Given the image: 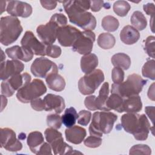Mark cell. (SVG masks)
Returning a JSON list of instances; mask_svg holds the SVG:
<instances>
[{
    "label": "cell",
    "mask_w": 155,
    "mask_h": 155,
    "mask_svg": "<svg viewBox=\"0 0 155 155\" xmlns=\"http://www.w3.org/2000/svg\"><path fill=\"white\" fill-rule=\"evenodd\" d=\"M70 22L85 30H93L96 25L95 17L87 10L90 8V1H60Z\"/></svg>",
    "instance_id": "1"
},
{
    "label": "cell",
    "mask_w": 155,
    "mask_h": 155,
    "mask_svg": "<svg viewBox=\"0 0 155 155\" xmlns=\"http://www.w3.org/2000/svg\"><path fill=\"white\" fill-rule=\"evenodd\" d=\"M120 120L124 130L133 134L136 140H145L147 139L151 127L145 114L128 113L123 114Z\"/></svg>",
    "instance_id": "2"
},
{
    "label": "cell",
    "mask_w": 155,
    "mask_h": 155,
    "mask_svg": "<svg viewBox=\"0 0 155 155\" xmlns=\"http://www.w3.org/2000/svg\"><path fill=\"white\" fill-rule=\"evenodd\" d=\"M117 119V116L109 111L94 113L89 127L90 136L101 137L103 134L110 133Z\"/></svg>",
    "instance_id": "3"
},
{
    "label": "cell",
    "mask_w": 155,
    "mask_h": 155,
    "mask_svg": "<svg viewBox=\"0 0 155 155\" xmlns=\"http://www.w3.org/2000/svg\"><path fill=\"white\" fill-rule=\"evenodd\" d=\"M18 18L12 16L2 17L0 20V42L5 46L15 42L22 31Z\"/></svg>",
    "instance_id": "4"
},
{
    "label": "cell",
    "mask_w": 155,
    "mask_h": 155,
    "mask_svg": "<svg viewBox=\"0 0 155 155\" xmlns=\"http://www.w3.org/2000/svg\"><path fill=\"white\" fill-rule=\"evenodd\" d=\"M147 82L140 75L133 73L129 75L125 81L119 84H112L111 93H116L123 98L137 95L141 92Z\"/></svg>",
    "instance_id": "5"
},
{
    "label": "cell",
    "mask_w": 155,
    "mask_h": 155,
    "mask_svg": "<svg viewBox=\"0 0 155 155\" xmlns=\"http://www.w3.org/2000/svg\"><path fill=\"white\" fill-rule=\"evenodd\" d=\"M46 91L47 88L44 82L38 79H35L27 85L18 90L16 96L20 102L28 103L43 95Z\"/></svg>",
    "instance_id": "6"
},
{
    "label": "cell",
    "mask_w": 155,
    "mask_h": 155,
    "mask_svg": "<svg viewBox=\"0 0 155 155\" xmlns=\"http://www.w3.org/2000/svg\"><path fill=\"white\" fill-rule=\"evenodd\" d=\"M104 81V74L100 69L85 74L78 82V88L81 94L88 95L93 93Z\"/></svg>",
    "instance_id": "7"
},
{
    "label": "cell",
    "mask_w": 155,
    "mask_h": 155,
    "mask_svg": "<svg viewBox=\"0 0 155 155\" xmlns=\"http://www.w3.org/2000/svg\"><path fill=\"white\" fill-rule=\"evenodd\" d=\"M30 70L35 76L42 78H46L49 74L58 72L57 65L44 57L36 58L33 62Z\"/></svg>",
    "instance_id": "8"
},
{
    "label": "cell",
    "mask_w": 155,
    "mask_h": 155,
    "mask_svg": "<svg viewBox=\"0 0 155 155\" xmlns=\"http://www.w3.org/2000/svg\"><path fill=\"white\" fill-rule=\"evenodd\" d=\"M109 94V84L107 82H104L99 92V95L96 97L94 95H90L85 97L84 104L86 108L90 110H102L108 111L105 103Z\"/></svg>",
    "instance_id": "9"
},
{
    "label": "cell",
    "mask_w": 155,
    "mask_h": 155,
    "mask_svg": "<svg viewBox=\"0 0 155 155\" xmlns=\"http://www.w3.org/2000/svg\"><path fill=\"white\" fill-rule=\"evenodd\" d=\"M96 36L91 30L81 31V35L72 46V50L80 54H87L91 53Z\"/></svg>",
    "instance_id": "10"
},
{
    "label": "cell",
    "mask_w": 155,
    "mask_h": 155,
    "mask_svg": "<svg viewBox=\"0 0 155 155\" xmlns=\"http://www.w3.org/2000/svg\"><path fill=\"white\" fill-rule=\"evenodd\" d=\"M81 31L74 27L67 25L59 27L57 30V39L63 47H72Z\"/></svg>",
    "instance_id": "11"
},
{
    "label": "cell",
    "mask_w": 155,
    "mask_h": 155,
    "mask_svg": "<svg viewBox=\"0 0 155 155\" xmlns=\"http://www.w3.org/2000/svg\"><path fill=\"white\" fill-rule=\"evenodd\" d=\"M1 147L9 151H18L22 148L21 142L16 139L15 131L8 128H1Z\"/></svg>",
    "instance_id": "12"
},
{
    "label": "cell",
    "mask_w": 155,
    "mask_h": 155,
    "mask_svg": "<svg viewBox=\"0 0 155 155\" xmlns=\"http://www.w3.org/2000/svg\"><path fill=\"white\" fill-rule=\"evenodd\" d=\"M59 25L50 21L46 24L40 25L36 28V32L41 42L44 44H53L57 38V30Z\"/></svg>",
    "instance_id": "13"
},
{
    "label": "cell",
    "mask_w": 155,
    "mask_h": 155,
    "mask_svg": "<svg viewBox=\"0 0 155 155\" xmlns=\"http://www.w3.org/2000/svg\"><path fill=\"white\" fill-rule=\"evenodd\" d=\"M21 44L22 46L26 47L30 49L36 55H46L47 45L39 41L31 31H27L25 33L21 41Z\"/></svg>",
    "instance_id": "14"
},
{
    "label": "cell",
    "mask_w": 155,
    "mask_h": 155,
    "mask_svg": "<svg viewBox=\"0 0 155 155\" xmlns=\"http://www.w3.org/2000/svg\"><path fill=\"white\" fill-rule=\"evenodd\" d=\"M24 64L18 60H7L1 62V79L5 81L24 70Z\"/></svg>",
    "instance_id": "15"
},
{
    "label": "cell",
    "mask_w": 155,
    "mask_h": 155,
    "mask_svg": "<svg viewBox=\"0 0 155 155\" xmlns=\"http://www.w3.org/2000/svg\"><path fill=\"white\" fill-rule=\"evenodd\" d=\"M6 10L12 16L27 18L32 13L31 6L25 2L19 1H7Z\"/></svg>",
    "instance_id": "16"
},
{
    "label": "cell",
    "mask_w": 155,
    "mask_h": 155,
    "mask_svg": "<svg viewBox=\"0 0 155 155\" xmlns=\"http://www.w3.org/2000/svg\"><path fill=\"white\" fill-rule=\"evenodd\" d=\"M5 53L7 56L15 60H21L24 62H28L31 61L33 57L34 53L33 51L24 46L15 45L5 50Z\"/></svg>",
    "instance_id": "17"
},
{
    "label": "cell",
    "mask_w": 155,
    "mask_h": 155,
    "mask_svg": "<svg viewBox=\"0 0 155 155\" xmlns=\"http://www.w3.org/2000/svg\"><path fill=\"white\" fill-rule=\"evenodd\" d=\"M45 105L44 110L47 111H54L56 113H61L65 108L64 99L61 96L48 94L44 97Z\"/></svg>",
    "instance_id": "18"
},
{
    "label": "cell",
    "mask_w": 155,
    "mask_h": 155,
    "mask_svg": "<svg viewBox=\"0 0 155 155\" xmlns=\"http://www.w3.org/2000/svg\"><path fill=\"white\" fill-rule=\"evenodd\" d=\"M65 134L67 141L74 144H79L84 140L87 133L84 128L74 125L67 128L65 131Z\"/></svg>",
    "instance_id": "19"
},
{
    "label": "cell",
    "mask_w": 155,
    "mask_h": 155,
    "mask_svg": "<svg viewBox=\"0 0 155 155\" xmlns=\"http://www.w3.org/2000/svg\"><path fill=\"white\" fill-rule=\"evenodd\" d=\"M142 103L140 97L137 95L124 98L122 106V113H137L142 110Z\"/></svg>",
    "instance_id": "20"
},
{
    "label": "cell",
    "mask_w": 155,
    "mask_h": 155,
    "mask_svg": "<svg viewBox=\"0 0 155 155\" xmlns=\"http://www.w3.org/2000/svg\"><path fill=\"white\" fill-rule=\"evenodd\" d=\"M140 38L139 31L131 25L125 26L120 33V38L122 42L127 45L135 44Z\"/></svg>",
    "instance_id": "21"
},
{
    "label": "cell",
    "mask_w": 155,
    "mask_h": 155,
    "mask_svg": "<svg viewBox=\"0 0 155 155\" xmlns=\"http://www.w3.org/2000/svg\"><path fill=\"white\" fill-rule=\"evenodd\" d=\"M30 75L27 73H24L22 74L19 73L7 79V82L12 90L15 92L27 85L30 82Z\"/></svg>",
    "instance_id": "22"
},
{
    "label": "cell",
    "mask_w": 155,
    "mask_h": 155,
    "mask_svg": "<svg viewBox=\"0 0 155 155\" xmlns=\"http://www.w3.org/2000/svg\"><path fill=\"white\" fill-rule=\"evenodd\" d=\"M98 65V58L94 53L83 56L81 59V68L82 72L88 74L95 70Z\"/></svg>",
    "instance_id": "23"
},
{
    "label": "cell",
    "mask_w": 155,
    "mask_h": 155,
    "mask_svg": "<svg viewBox=\"0 0 155 155\" xmlns=\"http://www.w3.org/2000/svg\"><path fill=\"white\" fill-rule=\"evenodd\" d=\"M54 154H69L73 153V148L64 141L62 136H61L49 143Z\"/></svg>",
    "instance_id": "24"
},
{
    "label": "cell",
    "mask_w": 155,
    "mask_h": 155,
    "mask_svg": "<svg viewBox=\"0 0 155 155\" xmlns=\"http://www.w3.org/2000/svg\"><path fill=\"white\" fill-rule=\"evenodd\" d=\"M45 81L48 88L56 91H61L65 87V79L58 73L49 74L45 78Z\"/></svg>",
    "instance_id": "25"
},
{
    "label": "cell",
    "mask_w": 155,
    "mask_h": 155,
    "mask_svg": "<svg viewBox=\"0 0 155 155\" xmlns=\"http://www.w3.org/2000/svg\"><path fill=\"white\" fill-rule=\"evenodd\" d=\"M27 142L31 152L36 154L40 147L44 143V139L41 132L36 131L29 133Z\"/></svg>",
    "instance_id": "26"
},
{
    "label": "cell",
    "mask_w": 155,
    "mask_h": 155,
    "mask_svg": "<svg viewBox=\"0 0 155 155\" xmlns=\"http://www.w3.org/2000/svg\"><path fill=\"white\" fill-rule=\"evenodd\" d=\"M112 64L116 67L127 70L131 65V59L128 55L124 53H118L114 54L111 59Z\"/></svg>",
    "instance_id": "27"
},
{
    "label": "cell",
    "mask_w": 155,
    "mask_h": 155,
    "mask_svg": "<svg viewBox=\"0 0 155 155\" xmlns=\"http://www.w3.org/2000/svg\"><path fill=\"white\" fill-rule=\"evenodd\" d=\"M124 101V98L116 93H112L108 97L105 105L108 110H114L119 113H122V106Z\"/></svg>",
    "instance_id": "28"
},
{
    "label": "cell",
    "mask_w": 155,
    "mask_h": 155,
    "mask_svg": "<svg viewBox=\"0 0 155 155\" xmlns=\"http://www.w3.org/2000/svg\"><path fill=\"white\" fill-rule=\"evenodd\" d=\"M61 119L63 124L66 127L70 128L74 126L78 119V113L75 108L73 107L67 108L62 114Z\"/></svg>",
    "instance_id": "29"
},
{
    "label": "cell",
    "mask_w": 155,
    "mask_h": 155,
    "mask_svg": "<svg viewBox=\"0 0 155 155\" xmlns=\"http://www.w3.org/2000/svg\"><path fill=\"white\" fill-rule=\"evenodd\" d=\"M97 44L103 49H110L114 47L116 43L114 36L108 33H102L98 36Z\"/></svg>",
    "instance_id": "30"
},
{
    "label": "cell",
    "mask_w": 155,
    "mask_h": 155,
    "mask_svg": "<svg viewBox=\"0 0 155 155\" xmlns=\"http://www.w3.org/2000/svg\"><path fill=\"white\" fill-rule=\"evenodd\" d=\"M130 22L134 27L139 30L145 29L147 25L146 18L140 11H135L131 15Z\"/></svg>",
    "instance_id": "31"
},
{
    "label": "cell",
    "mask_w": 155,
    "mask_h": 155,
    "mask_svg": "<svg viewBox=\"0 0 155 155\" xmlns=\"http://www.w3.org/2000/svg\"><path fill=\"white\" fill-rule=\"evenodd\" d=\"M119 25V22L117 19L113 16L108 15L103 18L102 20V27L103 28L110 32L116 31Z\"/></svg>",
    "instance_id": "32"
},
{
    "label": "cell",
    "mask_w": 155,
    "mask_h": 155,
    "mask_svg": "<svg viewBox=\"0 0 155 155\" xmlns=\"http://www.w3.org/2000/svg\"><path fill=\"white\" fill-rule=\"evenodd\" d=\"M131 8L130 5L125 1H117L113 4L114 13L119 16H125Z\"/></svg>",
    "instance_id": "33"
},
{
    "label": "cell",
    "mask_w": 155,
    "mask_h": 155,
    "mask_svg": "<svg viewBox=\"0 0 155 155\" xmlns=\"http://www.w3.org/2000/svg\"><path fill=\"white\" fill-rule=\"evenodd\" d=\"M155 61L154 59L148 60L142 68V74L143 77L151 80L155 79Z\"/></svg>",
    "instance_id": "34"
},
{
    "label": "cell",
    "mask_w": 155,
    "mask_h": 155,
    "mask_svg": "<svg viewBox=\"0 0 155 155\" xmlns=\"http://www.w3.org/2000/svg\"><path fill=\"white\" fill-rule=\"evenodd\" d=\"M62 119L58 114H51L47 117V124L48 127L54 129H59L62 125Z\"/></svg>",
    "instance_id": "35"
},
{
    "label": "cell",
    "mask_w": 155,
    "mask_h": 155,
    "mask_svg": "<svg viewBox=\"0 0 155 155\" xmlns=\"http://www.w3.org/2000/svg\"><path fill=\"white\" fill-rule=\"evenodd\" d=\"M155 37L153 36H150L145 41L144 44V50L147 54L154 58L155 54Z\"/></svg>",
    "instance_id": "36"
},
{
    "label": "cell",
    "mask_w": 155,
    "mask_h": 155,
    "mask_svg": "<svg viewBox=\"0 0 155 155\" xmlns=\"http://www.w3.org/2000/svg\"><path fill=\"white\" fill-rule=\"evenodd\" d=\"M151 153V148L144 144H137L133 146L130 150V154H147L150 155Z\"/></svg>",
    "instance_id": "37"
},
{
    "label": "cell",
    "mask_w": 155,
    "mask_h": 155,
    "mask_svg": "<svg viewBox=\"0 0 155 155\" xmlns=\"http://www.w3.org/2000/svg\"><path fill=\"white\" fill-rule=\"evenodd\" d=\"M91 113L87 110H81L78 114V123L82 126H86L90 121Z\"/></svg>",
    "instance_id": "38"
},
{
    "label": "cell",
    "mask_w": 155,
    "mask_h": 155,
    "mask_svg": "<svg viewBox=\"0 0 155 155\" xmlns=\"http://www.w3.org/2000/svg\"><path fill=\"white\" fill-rule=\"evenodd\" d=\"M102 141V140L101 137L90 136L84 140V143L86 147L89 148H97L101 145Z\"/></svg>",
    "instance_id": "39"
},
{
    "label": "cell",
    "mask_w": 155,
    "mask_h": 155,
    "mask_svg": "<svg viewBox=\"0 0 155 155\" xmlns=\"http://www.w3.org/2000/svg\"><path fill=\"white\" fill-rule=\"evenodd\" d=\"M111 78L114 84H119L123 82L124 79V72L122 68L115 67L112 70Z\"/></svg>",
    "instance_id": "40"
},
{
    "label": "cell",
    "mask_w": 155,
    "mask_h": 155,
    "mask_svg": "<svg viewBox=\"0 0 155 155\" xmlns=\"http://www.w3.org/2000/svg\"><path fill=\"white\" fill-rule=\"evenodd\" d=\"M61 48L56 45L48 44L47 45L46 47V55L53 58H58L61 54Z\"/></svg>",
    "instance_id": "41"
},
{
    "label": "cell",
    "mask_w": 155,
    "mask_h": 155,
    "mask_svg": "<svg viewBox=\"0 0 155 155\" xmlns=\"http://www.w3.org/2000/svg\"><path fill=\"white\" fill-rule=\"evenodd\" d=\"M50 21H52L56 23L59 27H64L67 24V17L62 13H55L51 17Z\"/></svg>",
    "instance_id": "42"
},
{
    "label": "cell",
    "mask_w": 155,
    "mask_h": 155,
    "mask_svg": "<svg viewBox=\"0 0 155 155\" xmlns=\"http://www.w3.org/2000/svg\"><path fill=\"white\" fill-rule=\"evenodd\" d=\"M30 105L31 108L36 111H42L44 110L45 105L44 100L41 97H38L30 102Z\"/></svg>",
    "instance_id": "43"
},
{
    "label": "cell",
    "mask_w": 155,
    "mask_h": 155,
    "mask_svg": "<svg viewBox=\"0 0 155 155\" xmlns=\"http://www.w3.org/2000/svg\"><path fill=\"white\" fill-rule=\"evenodd\" d=\"M1 92L2 95L6 97H11L15 93L10 87L7 81L2 82L1 84Z\"/></svg>",
    "instance_id": "44"
},
{
    "label": "cell",
    "mask_w": 155,
    "mask_h": 155,
    "mask_svg": "<svg viewBox=\"0 0 155 155\" xmlns=\"http://www.w3.org/2000/svg\"><path fill=\"white\" fill-rule=\"evenodd\" d=\"M51 147L47 142H44V143L40 147L36 154L38 155H47L51 154Z\"/></svg>",
    "instance_id": "45"
},
{
    "label": "cell",
    "mask_w": 155,
    "mask_h": 155,
    "mask_svg": "<svg viewBox=\"0 0 155 155\" xmlns=\"http://www.w3.org/2000/svg\"><path fill=\"white\" fill-rule=\"evenodd\" d=\"M103 1H90V8L93 12H99L104 5Z\"/></svg>",
    "instance_id": "46"
},
{
    "label": "cell",
    "mask_w": 155,
    "mask_h": 155,
    "mask_svg": "<svg viewBox=\"0 0 155 155\" xmlns=\"http://www.w3.org/2000/svg\"><path fill=\"white\" fill-rule=\"evenodd\" d=\"M143 8L147 15H150L151 16V18H154L155 8L153 3H148L147 4H144L143 6Z\"/></svg>",
    "instance_id": "47"
},
{
    "label": "cell",
    "mask_w": 155,
    "mask_h": 155,
    "mask_svg": "<svg viewBox=\"0 0 155 155\" xmlns=\"http://www.w3.org/2000/svg\"><path fill=\"white\" fill-rule=\"evenodd\" d=\"M42 6L47 10H51L57 5V2L54 1H40Z\"/></svg>",
    "instance_id": "48"
},
{
    "label": "cell",
    "mask_w": 155,
    "mask_h": 155,
    "mask_svg": "<svg viewBox=\"0 0 155 155\" xmlns=\"http://www.w3.org/2000/svg\"><path fill=\"white\" fill-rule=\"evenodd\" d=\"M154 107L153 106H151V107L148 106L145 108V112L148 115V116L149 117V118L151 119L153 125H154Z\"/></svg>",
    "instance_id": "49"
},
{
    "label": "cell",
    "mask_w": 155,
    "mask_h": 155,
    "mask_svg": "<svg viewBox=\"0 0 155 155\" xmlns=\"http://www.w3.org/2000/svg\"><path fill=\"white\" fill-rule=\"evenodd\" d=\"M5 4L6 1H1V13H2L4 10H5Z\"/></svg>",
    "instance_id": "50"
}]
</instances>
